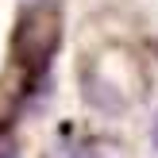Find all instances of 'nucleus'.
<instances>
[{
    "mask_svg": "<svg viewBox=\"0 0 158 158\" xmlns=\"http://www.w3.org/2000/svg\"><path fill=\"white\" fill-rule=\"evenodd\" d=\"M46 158H104V151H100V147H93L89 139L73 135V131L66 127L50 147H46Z\"/></svg>",
    "mask_w": 158,
    "mask_h": 158,
    "instance_id": "2",
    "label": "nucleus"
},
{
    "mask_svg": "<svg viewBox=\"0 0 158 158\" xmlns=\"http://www.w3.org/2000/svg\"><path fill=\"white\" fill-rule=\"evenodd\" d=\"M151 143L158 147V116H154V123H151Z\"/></svg>",
    "mask_w": 158,
    "mask_h": 158,
    "instance_id": "4",
    "label": "nucleus"
},
{
    "mask_svg": "<svg viewBox=\"0 0 158 158\" xmlns=\"http://www.w3.org/2000/svg\"><path fill=\"white\" fill-rule=\"evenodd\" d=\"M62 46V8L54 0H31L12 31V62L23 73V81H43L54 54Z\"/></svg>",
    "mask_w": 158,
    "mask_h": 158,
    "instance_id": "1",
    "label": "nucleus"
},
{
    "mask_svg": "<svg viewBox=\"0 0 158 158\" xmlns=\"http://www.w3.org/2000/svg\"><path fill=\"white\" fill-rule=\"evenodd\" d=\"M27 4H31V0H27Z\"/></svg>",
    "mask_w": 158,
    "mask_h": 158,
    "instance_id": "5",
    "label": "nucleus"
},
{
    "mask_svg": "<svg viewBox=\"0 0 158 158\" xmlns=\"http://www.w3.org/2000/svg\"><path fill=\"white\" fill-rule=\"evenodd\" d=\"M0 158H19V151H15V143L0 131Z\"/></svg>",
    "mask_w": 158,
    "mask_h": 158,
    "instance_id": "3",
    "label": "nucleus"
}]
</instances>
